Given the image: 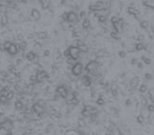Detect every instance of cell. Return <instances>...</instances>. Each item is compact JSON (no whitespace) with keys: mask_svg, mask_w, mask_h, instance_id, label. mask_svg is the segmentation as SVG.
I'll use <instances>...</instances> for the list:
<instances>
[{"mask_svg":"<svg viewBox=\"0 0 154 135\" xmlns=\"http://www.w3.org/2000/svg\"><path fill=\"white\" fill-rule=\"evenodd\" d=\"M44 104H42L41 101H38L32 105V111L36 115H42L44 113Z\"/></svg>","mask_w":154,"mask_h":135,"instance_id":"cell-1","label":"cell"},{"mask_svg":"<svg viewBox=\"0 0 154 135\" xmlns=\"http://www.w3.org/2000/svg\"><path fill=\"white\" fill-rule=\"evenodd\" d=\"M83 72V65H82L80 62H76L74 65H73L71 67V73H73L74 76H79Z\"/></svg>","mask_w":154,"mask_h":135,"instance_id":"cell-2","label":"cell"},{"mask_svg":"<svg viewBox=\"0 0 154 135\" xmlns=\"http://www.w3.org/2000/svg\"><path fill=\"white\" fill-rule=\"evenodd\" d=\"M68 50V53H70V57H73L74 59L79 58V54L81 51L78 46H70Z\"/></svg>","mask_w":154,"mask_h":135,"instance_id":"cell-3","label":"cell"},{"mask_svg":"<svg viewBox=\"0 0 154 135\" xmlns=\"http://www.w3.org/2000/svg\"><path fill=\"white\" fill-rule=\"evenodd\" d=\"M35 77H36V82L41 83V82H43L44 80L49 79V74L47 73V71H37Z\"/></svg>","mask_w":154,"mask_h":135,"instance_id":"cell-4","label":"cell"},{"mask_svg":"<svg viewBox=\"0 0 154 135\" xmlns=\"http://www.w3.org/2000/svg\"><path fill=\"white\" fill-rule=\"evenodd\" d=\"M78 15L76 14V12H70L67 14V19L66 21L70 23V24H74V23H76L78 21Z\"/></svg>","mask_w":154,"mask_h":135,"instance_id":"cell-5","label":"cell"},{"mask_svg":"<svg viewBox=\"0 0 154 135\" xmlns=\"http://www.w3.org/2000/svg\"><path fill=\"white\" fill-rule=\"evenodd\" d=\"M98 66H99V65H98V62L90 61V62H88V65L86 66V71L90 72V73H93V72L97 70Z\"/></svg>","mask_w":154,"mask_h":135,"instance_id":"cell-6","label":"cell"},{"mask_svg":"<svg viewBox=\"0 0 154 135\" xmlns=\"http://www.w3.org/2000/svg\"><path fill=\"white\" fill-rule=\"evenodd\" d=\"M68 88L65 85H62V86H58V87L56 88V93H58L59 95L61 96V98H63V99H65V97H66L67 95V93H68Z\"/></svg>","mask_w":154,"mask_h":135,"instance_id":"cell-7","label":"cell"},{"mask_svg":"<svg viewBox=\"0 0 154 135\" xmlns=\"http://www.w3.org/2000/svg\"><path fill=\"white\" fill-rule=\"evenodd\" d=\"M12 128V122L11 120H6L2 123H0V130H6V131H10Z\"/></svg>","mask_w":154,"mask_h":135,"instance_id":"cell-8","label":"cell"},{"mask_svg":"<svg viewBox=\"0 0 154 135\" xmlns=\"http://www.w3.org/2000/svg\"><path fill=\"white\" fill-rule=\"evenodd\" d=\"M11 55H15V54H17L18 53V51H19V48H18V46L17 45H15V44H12V45L10 46V48H9V50L7 51Z\"/></svg>","mask_w":154,"mask_h":135,"instance_id":"cell-9","label":"cell"},{"mask_svg":"<svg viewBox=\"0 0 154 135\" xmlns=\"http://www.w3.org/2000/svg\"><path fill=\"white\" fill-rule=\"evenodd\" d=\"M31 17L34 19V20H39V19L41 18V14L39 12V11H37V10H35V9H34L31 11Z\"/></svg>","mask_w":154,"mask_h":135,"instance_id":"cell-10","label":"cell"},{"mask_svg":"<svg viewBox=\"0 0 154 135\" xmlns=\"http://www.w3.org/2000/svg\"><path fill=\"white\" fill-rule=\"evenodd\" d=\"M14 107L17 110H21L24 108V103H23L21 100H17L14 103Z\"/></svg>","mask_w":154,"mask_h":135,"instance_id":"cell-11","label":"cell"},{"mask_svg":"<svg viewBox=\"0 0 154 135\" xmlns=\"http://www.w3.org/2000/svg\"><path fill=\"white\" fill-rule=\"evenodd\" d=\"M35 57H36V54H35L34 51H29L28 53L26 54V58H27V60L29 61H34Z\"/></svg>","mask_w":154,"mask_h":135,"instance_id":"cell-12","label":"cell"},{"mask_svg":"<svg viewBox=\"0 0 154 135\" xmlns=\"http://www.w3.org/2000/svg\"><path fill=\"white\" fill-rule=\"evenodd\" d=\"M8 21H9L8 16L6 15V14H3V15L1 16V24H2L3 26L7 25V24H8Z\"/></svg>","mask_w":154,"mask_h":135,"instance_id":"cell-13","label":"cell"},{"mask_svg":"<svg viewBox=\"0 0 154 135\" xmlns=\"http://www.w3.org/2000/svg\"><path fill=\"white\" fill-rule=\"evenodd\" d=\"M77 62V59H74V58H73V57H70L68 56V60H67V63L68 64V65H74L75 63Z\"/></svg>","mask_w":154,"mask_h":135,"instance_id":"cell-14","label":"cell"},{"mask_svg":"<svg viewBox=\"0 0 154 135\" xmlns=\"http://www.w3.org/2000/svg\"><path fill=\"white\" fill-rule=\"evenodd\" d=\"M82 26H83L84 29H88L90 26V22L88 21V19H85V20L83 21V23H82Z\"/></svg>","mask_w":154,"mask_h":135,"instance_id":"cell-15","label":"cell"},{"mask_svg":"<svg viewBox=\"0 0 154 135\" xmlns=\"http://www.w3.org/2000/svg\"><path fill=\"white\" fill-rule=\"evenodd\" d=\"M0 102H1V103H3V104L9 102L7 96H6V95H3V94H0Z\"/></svg>","mask_w":154,"mask_h":135,"instance_id":"cell-16","label":"cell"},{"mask_svg":"<svg viewBox=\"0 0 154 135\" xmlns=\"http://www.w3.org/2000/svg\"><path fill=\"white\" fill-rule=\"evenodd\" d=\"M12 45V42L11 41H6L4 44H3V47H4V51H7L9 50V48H10V46Z\"/></svg>","mask_w":154,"mask_h":135,"instance_id":"cell-17","label":"cell"},{"mask_svg":"<svg viewBox=\"0 0 154 135\" xmlns=\"http://www.w3.org/2000/svg\"><path fill=\"white\" fill-rule=\"evenodd\" d=\"M139 90H140V93H146V91L147 90V88H146V85H142V86H141V87H140Z\"/></svg>","mask_w":154,"mask_h":135,"instance_id":"cell-18","label":"cell"},{"mask_svg":"<svg viewBox=\"0 0 154 135\" xmlns=\"http://www.w3.org/2000/svg\"><path fill=\"white\" fill-rule=\"evenodd\" d=\"M14 91H10V93L7 94V98H8V100L10 101V100H12V98H14Z\"/></svg>","mask_w":154,"mask_h":135,"instance_id":"cell-19","label":"cell"},{"mask_svg":"<svg viewBox=\"0 0 154 135\" xmlns=\"http://www.w3.org/2000/svg\"><path fill=\"white\" fill-rule=\"evenodd\" d=\"M42 3H43V4H42V8H43L44 10L48 9L49 6H50V3H49V1H43Z\"/></svg>","mask_w":154,"mask_h":135,"instance_id":"cell-20","label":"cell"},{"mask_svg":"<svg viewBox=\"0 0 154 135\" xmlns=\"http://www.w3.org/2000/svg\"><path fill=\"white\" fill-rule=\"evenodd\" d=\"M106 20H107V19H106V16H104V15H100V16H99V21H100V22H102V23L104 22V23H105V22H106Z\"/></svg>","mask_w":154,"mask_h":135,"instance_id":"cell-21","label":"cell"},{"mask_svg":"<svg viewBox=\"0 0 154 135\" xmlns=\"http://www.w3.org/2000/svg\"><path fill=\"white\" fill-rule=\"evenodd\" d=\"M143 61L145 62V64H146V65H149L150 62H151L149 58H146V57H143Z\"/></svg>","mask_w":154,"mask_h":135,"instance_id":"cell-22","label":"cell"},{"mask_svg":"<svg viewBox=\"0 0 154 135\" xmlns=\"http://www.w3.org/2000/svg\"><path fill=\"white\" fill-rule=\"evenodd\" d=\"M104 99H102V98H99V99L97 100V104L99 105V106H102V105H104Z\"/></svg>","mask_w":154,"mask_h":135,"instance_id":"cell-23","label":"cell"},{"mask_svg":"<svg viewBox=\"0 0 154 135\" xmlns=\"http://www.w3.org/2000/svg\"><path fill=\"white\" fill-rule=\"evenodd\" d=\"M127 10H129V11H127V12H129V14H135V10H134V9H132V8H130V7H129Z\"/></svg>","mask_w":154,"mask_h":135,"instance_id":"cell-24","label":"cell"},{"mask_svg":"<svg viewBox=\"0 0 154 135\" xmlns=\"http://www.w3.org/2000/svg\"><path fill=\"white\" fill-rule=\"evenodd\" d=\"M141 27L144 28V29H146L147 28V23L146 22H142L141 23Z\"/></svg>","mask_w":154,"mask_h":135,"instance_id":"cell-25","label":"cell"},{"mask_svg":"<svg viewBox=\"0 0 154 135\" xmlns=\"http://www.w3.org/2000/svg\"><path fill=\"white\" fill-rule=\"evenodd\" d=\"M49 55H50V51H45L43 52V56L48 57Z\"/></svg>","mask_w":154,"mask_h":135,"instance_id":"cell-26","label":"cell"},{"mask_svg":"<svg viewBox=\"0 0 154 135\" xmlns=\"http://www.w3.org/2000/svg\"><path fill=\"white\" fill-rule=\"evenodd\" d=\"M118 54H119L120 57H125V56H126V52H125V51H120Z\"/></svg>","mask_w":154,"mask_h":135,"instance_id":"cell-27","label":"cell"},{"mask_svg":"<svg viewBox=\"0 0 154 135\" xmlns=\"http://www.w3.org/2000/svg\"><path fill=\"white\" fill-rule=\"evenodd\" d=\"M78 124H79L80 127H84L85 126V123H84L83 120H79V121H78Z\"/></svg>","mask_w":154,"mask_h":135,"instance_id":"cell-28","label":"cell"},{"mask_svg":"<svg viewBox=\"0 0 154 135\" xmlns=\"http://www.w3.org/2000/svg\"><path fill=\"white\" fill-rule=\"evenodd\" d=\"M137 51H141V50H143V46L142 44H139V45H137Z\"/></svg>","mask_w":154,"mask_h":135,"instance_id":"cell-29","label":"cell"},{"mask_svg":"<svg viewBox=\"0 0 154 135\" xmlns=\"http://www.w3.org/2000/svg\"><path fill=\"white\" fill-rule=\"evenodd\" d=\"M76 132H75L74 130H68V131H66V134H75Z\"/></svg>","mask_w":154,"mask_h":135,"instance_id":"cell-30","label":"cell"},{"mask_svg":"<svg viewBox=\"0 0 154 135\" xmlns=\"http://www.w3.org/2000/svg\"><path fill=\"white\" fill-rule=\"evenodd\" d=\"M64 56H65V57H67V58H68V56H70V53H68V50H67L66 51L64 52Z\"/></svg>","mask_w":154,"mask_h":135,"instance_id":"cell-31","label":"cell"},{"mask_svg":"<svg viewBox=\"0 0 154 135\" xmlns=\"http://www.w3.org/2000/svg\"><path fill=\"white\" fill-rule=\"evenodd\" d=\"M149 111H154V106H152V105H149Z\"/></svg>","mask_w":154,"mask_h":135,"instance_id":"cell-32","label":"cell"},{"mask_svg":"<svg viewBox=\"0 0 154 135\" xmlns=\"http://www.w3.org/2000/svg\"><path fill=\"white\" fill-rule=\"evenodd\" d=\"M143 121H144L143 116H138V122H139V123H142Z\"/></svg>","mask_w":154,"mask_h":135,"instance_id":"cell-33","label":"cell"},{"mask_svg":"<svg viewBox=\"0 0 154 135\" xmlns=\"http://www.w3.org/2000/svg\"><path fill=\"white\" fill-rule=\"evenodd\" d=\"M131 64L132 65H137V60H136V59H132V60H131Z\"/></svg>","mask_w":154,"mask_h":135,"instance_id":"cell-34","label":"cell"},{"mask_svg":"<svg viewBox=\"0 0 154 135\" xmlns=\"http://www.w3.org/2000/svg\"><path fill=\"white\" fill-rule=\"evenodd\" d=\"M117 20H118V19H117L116 17H112V19H111V22H112V23H115V22H117Z\"/></svg>","mask_w":154,"mask_h":135,"instance_id":"cell-35","label":"cell"},{"mask_svg":"<svg viewBox=\"0 0 154 135\" xmlns=\"http://www.w3.org/2000/svg\"><path fill=\"white\" fill-rule=\"evenodd\" d=\"M141 103H142V105H143V106H146V101L145 99H143V101L141 102Z\"/></svg>","mask_w":154,"mask_h":135,"instance_id":"cell-36","label":"cell"},{"mask_svg":"<svg viewBox=\"0 0 154 135\" xmlns=\"http://www.w3.org/2000/svg\"><path fill=\"white\" fill-rule=\"evenodd\" d=\"M0 51H4V47H3V44H0Z\"/></svg>","mask_w":154,"mask_h":135,"instance_id":"cell-37","label":"cell"},{"mask_svg":"<svg viewBox=\"0 0 154 135\" xmlns=\"http://www.w3.org/2000/svg\"><path fill=\"white\" fill-rule=\"evenodd\" d=\"M130 104H131V102H130V100H127V101L126 102V105H127V106H129Z\"/></svg>","mask_w":154,"mask_h":135,"instance_id":"cell-38","label":"cell"},{"mask_svg":"<svg viewBox=\"0 0 154 135\" xmlns=\"http://www.w3.org/2000/svg\"><path fill=\"white\" fill-rule=\"evenodd\" d=\"M112 95L116 96V95H117V90H112Z\"/></svg>","mask_w":154,"mask_h":135,"instance_id":"cell-39","label":"cell"},{"mask_svg":"<svg viewBox=\"0 0 154 135\" xmlns=\"http://www.w3.org/2000/svg\"><path fill=\"white\" fill-rule=\"evenodd\" d=\"M146 77L147 79H150V78H151V75H150V74H149V73H147V74H146Z\"/></svg>","mask_w":154,"mask_h":135,"instance_id":"cell-40","label":"cell"},{"mask_svg":"<svg viewBox=\"0 0 154 135\" xmlns=\"http://www.w3.org/2000/svg\"><path fill=\"white\" fill-rule=\"evenodd\" d=\"M137 64H138V67L139 68H143V65H141V63H137Z\"/></svg>","mask_w":154,"mask_h":135,"instance_id":"cell-41","label":"cell"}]
</instances>
